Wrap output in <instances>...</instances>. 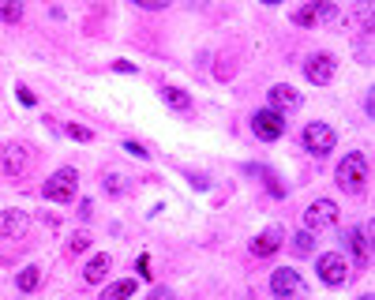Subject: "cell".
Wrapping results in <instances>:
<instances>
[{"mask_svg": "<svg viewBox=\"0 0 375 300\" xmlns=\"http://www.w3.org/2000/svg\"><path fill=\"white\" fill-rule=\"evenodd\" d=\"M136 270H139V278H151V255H139L136 259Z\"/></svg>", "mask_w": 375, "mask_h": 300, "instance_id": "23", "label": "cell"}, {"mask_svg": "<svg viewBox=\"0 0 375 300\" xmlns=\"http://www.w3.org/2000/svg\"><path fill=\"white\" fill-rule=\"evenodd\" d=\"M319 282L323 285H342L345 278H349V267H345V259L342 255H334V252H327V255H319Z\"/></svg>", "mask_w": 375, "mask_h": 300, "instance_id": "7", "label": "cell"}, {"mask_svg": "<svg viewBox=\"0 0 375 300\" xmlns=\"http://www.w3.org/2000/svg\"><path fill=\"white\" fill-rule=\"evenodd\" d=\"M109 263H113L109 255H94L90 263H87V282H102L105 274H109Z\"/></svg>", "mask_w": 375, "mask_h": 300, "instance_id": "15", "label": "cell"}, {"mask_svg": "<svg viewBox=\"0 0 375 300\" xmlns=\"http://www.w3.org/2000/svg\"><path fill=\"white\" fill-rule=\"evenodd\" d=\"M271 101H274V113H278V109H297V106H300V94H297L293 87L278 83V87L271 90Z\"/></svg>", "mask_w": 375, "mask_h": 300, "instance_id": "13", "label": "cell"}, {"mask_svg": "<svg viewBox=\"0 0 375 300\" xmlns=\"http://www.w3.org/2000/svg\"><path fill=\"white\" fill-rule=\"evenodd\" d=\"M131 293H136V282H131V278H124V282H113L109 289L102 293V300H128Z\"/></svg>", "mask_w": 375, "mask_h": 300, "instance_id": "16", "label": "cell"}, {"mask_svg": "<svg viewBox=\"0 0 375 300\" xmlns=\"http://www.w3.org/2000/svg\"><path fill=\"white\" fill-rule=\"evenodd\" d=\"M151 300H177V296H173V289H165V285H162V289L151 293Z\"/></svg>", "mask_w": 375, "mask_h": 300, "instance_id": "26", "label": "cell"}, {"mask_svg": "<svg viewBox=\"0 0 375 300\" xmlns=\"http://www.w3.org/2000/svg\"><path fill=\"white\" fill-rule=\"evenodd\" d=\"M364 180H368V158L360 150H353L349 158H342V165H338V184L345 191H360Z\"/></svg>", "mask_w": 375, "mask_h": 300, "instance_id": "2", "label": "cell"}, {"mask_svg": "<svg viewBox=\"0 0 375 300\" xmlns=\"http://www.w3.org/2000/svg\"><path fill=\"white\" fill-rule=\"evenodd\" d=\"M271 289H274L278 300H308V285H304V278H300V270H293V267L274 270Z\"/></svg>", "mask_w": 375, "mask_h": 300, "instance_id": "1", "label": "cell"}, {"mask_svg": "<svg viewBox=\"0 0 375 300\" xmlns=\"http://www.w3.org/2000/svg\"><path fill=\"white\" fill-rule=\"evenodd\" d=\"M0 165H4L8 177H23V169H26V150L19 147V143H8V147L0 150Z\"/></svg>", "mask_w": 375, "mask_h": 300, "instance_id": "10", "label": "cell"}, {"mask_svg": "<svg viewBox=\"0 0 375 300\" xmlns=\"http://www.w3.org/2000/svg\"><path fill=\"white\" fill-rule=\"evenodd\" d=\"M162 98H165V106H173L177 113H192V98H188L180 87H165V90H162Z\"/></svg>", "mask_w": 375, "mask_h": 300, "instance_id": "14", "label": "cell"}, {"mask_svg": "<svg viewBox=\"0 0 375 300\" xmlns=\"http://www.w3.org/2000/svg\"><path fill=\"white\" fill-rule=\"evenodd\" d=\"M334 128L330 124H323V121H315V124H308L304 128V150H312V154H319V158H327V154L334 150Z\"/></svg>", "mask_w": 375, "mask_h": 300, "instance_id": "4", "label": "cell"}, {"mask_svg": "<svg viewBox=\"0 0 375 300\" xmlns=\"http://www.w3.org/2000/svg\"><path fill=\"white\" fill-rule=\"evenodd\" d=\"M251 132H256L263 143H274L286 135V121H281V113L274 109H259L256 116H251Z\"/></svg>", "mask_w": 375, "mask_h": 300, "instance_id": "5", "label": "cell"}, {"mask_svg": "<svg viewBox=\"0 0 375 300\" xmlns=\"http://www.w3.org/2000/svg\"><path fill=\"white\" fill-rule=\"evenodd\" d=\"M68 135L79 139V143H90V128H83V124H68Z\"/></svg>", "mask_w": 375, "mask_h": 300, "instance_id": "21", "label": "cell"}, {"mask_svg": "<svg viewBox=\"0 0 375 300\" xmlns=\"http://www.w3.org/2000/svg\"><path fill=\"white\" fill-rule=\"evenodd\" d=\"M124 150H128V154H136V158H146V154H151L146 147H139V143H124Z\"/></svg>", "mask_w": 375, "mask_h": 300, "instance_id": "24", "label": "cell"}, {"mask_svg": "<svg viewBox=\"0 0 375 300\" xmlns=\"http://www.w3.org/2000/svg\"><path fill=\"white\" fill-rule=\"evenodd\" d=\"M293 252H297V255H312V252H315L312 233H297V237H293Z\"/></svg>", "mask_w": 375, "mask_h": 300, "instance_id": "19", "label": "cell"}, {"mask_svg": "<svg viewBox=\"0 0 375 300\" xmlns=\"http://www.w3.org/2000/svg\"><path fill=\"white\" fill-rule=\"evenodd\" d=\"M38 282H42V270H38V267H26V270H19V278H16L19 293H34V289H38Z\"/></svg>", "mask_w": 375, "mask_h": 300, "instance_id": "17", "label": "cell"}, {"mask_svg": "<svg viewBox=\"0 0 375 300\" xmlns=\"http://www.w3.org/2000/svg\"><path fill=\"white\" fill-rule=\"evenodd\" d=\"M0 19H4V23L23 19V4H0Z\"/></svg>", "mask_w": 375, "mask_h": 300, "instance_id": "20", "label": "cell"}, {"mask_svg": "<svg viewBox=\"0 0 375 300\" xmlns=\"http://www.w3.org/2000/svg\"><path fill=\"white\" fill-rule=\"evenodd\" d=\"M360 300H371V296H360Z\"/></svg>", "mask_w": 375, "mask_h": 300, "instance_id": "28", "label": "cell"}, {"mask_svg": "<svg viewBox=\"0 0 375 300\" xmlns=\"http://www.w3.org/2000/svg\"><path fill=\"white\" fill-rule=\"evenodd\" d=\"M75 188H79V177H75V169H57L49 180H45V199L53 203H72L75 199Z\"/></svg>", "mask_w": 375, "mask_h": 300, "instance_id": "3", "label": "cell"}, {"mask_svg": "<svg viewBox=\"0 0 375 300\" xmlns=\"http://www.w3.org/2000/svg\"><path fill=\"white\" fill-rule=\"evenodd\" d=\"M16 94H19V101H23V106H34V90H26V87H19V90H16Z\"/></svg>", "mask_w": 375, "mask_h": 300, "instance_id": "25", "label": "cell"}, {"mask_svg": "<svg viewBox=\"0 0 375 300\" xmlns=\"http://www.w3.org/2000/svg\"><path fill=\"white\" fill-rule=\"evenodd\" d=\"M368 233H371V226H364V233H353V229H349V233L342 237V240H345V248H349V252H353L357 259L364 255V237H368Z\"/></svg>", "mask_w": 375, "mask_h": 300, "instance_id": "18", "label": "cell"}, {"mask_svg": "<svg viewBox=\"0 0 375 300\" xmlns=\"http://www.w3.org/2000/svg\"><path fill=\"white\" fill-rule=\"evenodd\" d=\"M23 229H26V214L23 211H4V214H0V237H4V240L23 237Z\"/></svg>", "mask_w": 375, "mask_h": 300, "instance_id": "11", "label": "cell"}, {"mask_svg": "<svg viewBox=\"0 0 375 300\" xmlns=\"http://www.w3.org/2000/svg\"><path fill=\"white\" fill-rule=\"evenodd\" d=\"M304 221H308V229H312V233H319V229H330L334 221H338V206H334L330 199H315L312 206H308Z\"/></svg>", "mask_w": 375, "mask_h": 300, "instance_id": "6", "label": "cell"}, {"mask_svg": "<svg viewBox=\"0 0 375 300\" xmlns=\"http://www.w3.org/2000/svg\"><path fill=\"white\" fill-rule=\"evenodd\" d=\"M308 79H312L315 87H323V83H330L334 79V57L330 53H315L312 60H308Z\"/></svg>", "mask_w": 375, "mask_h": 300, "instance_id": "9", "label": "cell"}, {"mask_svg": "<svg viewBox=\"0 0 375 300\" xmlns=\"http://www.w3.org/2000/svg\"><path fill=\"white\" fill-rule=\"evenodd\" d=\"M278 248H281V229L278 226H271L266 233H259V237L251 240V252H256V255H274Z\"/></svg>", "mask_w": 375, "mask_h": 300, "instance_id": "12", "label": "cell"}, {"mask_svg": "<svg viewBox=\"0 0 375 300\" xmlns=\"http://www.w3.org/2000/svg\"><path fill=\"white\" fill-rule=\"evenodd\" d=\"M113 68L116 72H136V64H131V60H113Z\"/></svg>", "mask_w": 375, "mask_h": 300, "instance_id": "27", "label": "cell"}, {"mask_svg": "<svg viewBox=\"0 0 375 300\" xmlns=\"http://www.w3.org/2000/svg\"><path fill=\"white\" fill-rule=\"evenodd\" d=\"M334 16H338V8L323 4V0H315V4H304V8L293 11V23H297V27H315V23H327V19H334Z\"/></svg>", "mask_w": 375, "mask_h": 300, "instance_id": "8", "label": "cell"}, {"mask_svg": "<svg viewBox=\"0 0 375 300\" xmlns=\"http://www.w3.org/2000/svg\"><path fill=\"white\" fill-rule=\"evenodd\" d=\"M87 248H90V237H87V233H75V237H72V252H87Z\"/></svg>", "mask_w": 375, "mask_h": 300, "instance_id": "22", "label": "cell"}]
</instances>
